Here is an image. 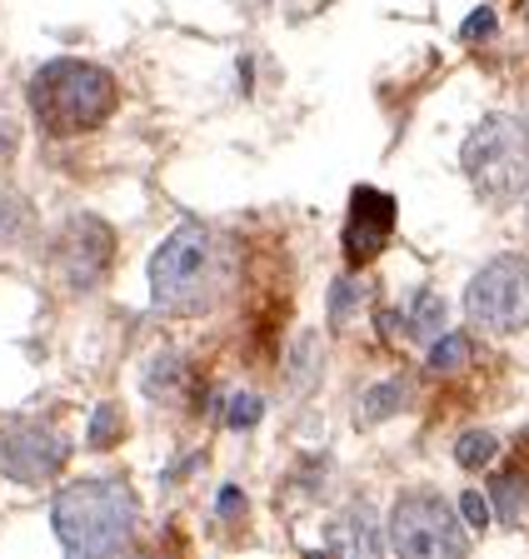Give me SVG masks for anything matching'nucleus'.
Segmentation results:
<instances>
[{
    "label": "nucleus",
    "instance_id": "2eb2a0df",
    "mask_svg": "<svg viewBox=\"0 0 529 559\" xmlns=\"http://www.w3.org/2000/svg\"><path fill=\"white\" fill-rule=\"evenodd\" d=\"M320 335H300L294 340V349H290V384L294 390H310L315 384V370H320Z\"/></svg>",
    "mask_w": 529,
    "mask_h": 559
},
{
    "label": "nucleus",
    "instance_id": "b1692460",
    "mask_svg": "<svg viewBox=\"0 0 529 559\" xmlns=\"http://www.w3.org/2000/svg\"><path fill=\"white\" fill-rule=\"evenodd\" d=\"M15 140H21V135H15V126H11V120H0V165H11Z\"/></svg>",
    "mask_w": 529,
    "mask_h": 559
},
{
    "label": "nucleus",
    "instance_id": "9d476101",
    "mask_svg": "<svg viewBox=\"0 0 529 559\" xmlns=\"http://www.w3.org/2000/svg\"><path fill=\"white\" fill-rule=\"evenodd\" d=\"M325 549H329V555H350V559L380 555V549H385V539H380L375 510H370V504H354V510H345L340 520H329Z\"/></svg>",
    "mask_w": 529,
    "mask_h": 559
},
{
    "label": "nucleus",
    "instance_id": "6e6552de",
    "mask_svg": "<svg viewBox=\"0 0 529 559\" xmlns=\"http://www.w3.org/2000/svg\"><path fill=\"white\" fill-rule=\"evenodd\" d=\"M71 460V444L46 425H5L0 430V475L15 485H46Z\"/></svg>",
    "mask_w": 529,
    "mask_h": 559
},
{
    "label": "nucleus",
    "instance_id": "4be33fe9",
    "mask_svg": "<svg viewBox=\"0 0 529 559\" xmlns=\"http://www.w3.org/2000/svg\"><path fill=\"white\" fill-rule=\"evenodd\" d=\"M490 35H494V11L490 5H480V11L465 15V25H459V40H465V46H480V40H490Z\"/></svg>",
    "mask_w": 529,
    "mask_h": 559
},
{
    "label": "nucleus",
    "instance_id": "0eeeda50",
    "mask_svg": "<svg viewBox=\"0 0 529 559\" xmlns=\"http://www.w3.org/2000/svg\"><path fill=\"white\" fill-rule=\"evenodd\" d=\"M110 260H116V235H110L106 221H95V215L65 221V230L56 235V250H50V265H56V275L71 290H95L106 280Z\"/></svg>",
    "mask_w": 529,
    "mask_h": 559
},
{
    "label": "nucleus",
    "instance_id": "f03ea898",
    "mask_svg": "<svg viewBox=\"0 0 529 559\" xmlns=\"http://www.w3.org/2000/svg\"><path fill=\"white\" fill-rule=\"evenodd\" d=\"M120 105V85L106 66L91 60H50L31 81V110H36L40 130L56 140L85 135V130L106 126Z\"/></svg>",
    "mask_w": 529,
    "mask_h": 559
},
{
    "label": "nucleus",
    "instance_id": "412c9836",
    "mask_svg": "<svg viewBox=\"0 0 529 559\" xmlns=\"http://www.w3.org/2000/svg\"><path fill=\"white\" fill-rule=\"evenodd\" d=\"M260 415H265V400L260 395H236L230 400V409H225V425H230V430H250V425H260Z\"/></svg>",
    "mask_w": 529,
    "mask_h": 559
},
{
    "label": "nucleus",
    "instance_id": "1a4fd4ad",
    "mask_svg": "<svg viewBox=\"0 0 529 559\" xmlns=\"http://www.w3.org/2000/svg\"><path fill=\"white\" fill-rule=\"evenodd\" d=\"M395 235V200L385 190L360 186L350 195V221H345V260L354 270L370 265V260L385 250V240Z\"/></svg>",
    "mask_w": 529,
    "mask_h": 559
},
{
    "label": "nucleus",
    "instance_id": "393cba45",
    "mask_svg": "<svg viewBox=\"0 0 529 559\" xmlns=\"http://www.w3.org/2000/svg\"><path fill=\"white\" fill-rule=\"evenodd\" d=\"M245 510V495L240 489H220V514H240Z\"/></svg>",
    "mask_w": 529,
    "mask_h": 559
},
{
    "label": "nucleus",
    "instance_id": "423d86ee",
    "mask_svg": "<svg viewBox=\"0 0 529 559\" xmlns=\"http://www.w3.org/2000/svg\"><path fill=\"white\" fill-rule=\"evenodd\" d=\"M465 310L480 330L490 335H515L529 325V260L500 255L470 280L465 290Z\"/></svg>",
    "mask_w": 529,
    "mask_h": 559
},
{
    "label": "nucleus",
    "instance_id": "f8f14e48",
    "mask_svg": "<svg viewBox=\"0 0 529 559\" xmlns=\"http://www.w3.org/2000/svg\"><path fill=\"white\" fill-rule=\"evenodd\" d=\"M141 384H145V395L160 400V405H165V400H176L180 384H185V360H180V355H170V349H160Z\"/></svg>",
    "mask_w": 529,
    "mask_h": 559
},
{
    "label": "nucleus",
    "instance_id": "5701e85b",
    "mask_svg": "<svg viewBox=\"0 0 529 559\" xmlns=\"http://www.w3.org/2000/svg\"><path fill=\"white\" fill-rule=\"evenodd\" d=\"M459 514H465V524H470V530H474V535H484V524H490V500H484V495H474V489H470V495H465V500H459Z\"/></svg>",
    "mask_w": 529,
    "mask_h": 559
},
{
    "label": "nucleus",
    "instance_id": "a211bd4d",
    "mask_svg": "<svg viewBox=\"0 0 529 559\" xmlns=\"http://www.w3.org/2000/svg\"><path fill=\"white\" fill-rule=\"evenodd\" d=\"M365 295H370L365 280H335V290H329V320H335V325H350L354 305H365Z\"/></svg>",
    "mask_w": 529,
    "mask_h": 559
},
{
    "label": "nucleus",
    "instance_id": "f257e3e1",
    "mask_svg": "<svg viewBox=\"0 0 529 559\" xmlns=\"http://www.w3.org/2000/svg\"><path fill=\"white\" fill-rule=\"evenodd\" d=\"M135 520H141L135 489L110 475L60 489L56 510H50L56 539L71 549V555H120V549L135 539Z\"/></svg>",
    "mask_w": 529,
    "mask_h": 559
},
{
    "label": "nucleus",
    "instance_id": "39448f33",
    "mask_svg": "<svg viewBox=\"0 0 529 559\" xmlns=\"http://www.w3.org/2000/svg\"><path fill=\"white\" fill-rule=\"evenodd\" d=\"M465 520H455L435 489H410L389 510V549L414 559H459L465 555Z\"/></svg>",
    "mask_w": 529,
    "mask_h": 559
},
{
    "label": "nucleus",
    "instance_id": "20e7f679",
    "mask_svg": "<svg viewBox=\"0 0 529 559\" xmlns=\"http://www.w3.org/2000/svg\"><path fill=\"white\" fill-rule=\"evenodd\" d=\"M215 270V235L201 221H185L165 235L151 255V295L160 310H195L205 300V280Z\"/></svg>",
    "mask_w": 529,
    "mask_h": 559
},
{
    "label": "nucleus",
    "instance_id": "dca6fc26",
    "mask_svg": "<svg viewBox=\"0 0 529 559\" xmlns=\"http://www.w3.org/2000/svg\"><path fill=\"white\" fill-rule=\"evenodd\" d=\"M500 454V440H494L490 430H470V435H459V444H455V460L465 469H484Z\"/></svg>",
    "mask_w": 529,
    "mask_h": 559
},
{
    "label": "nucleus",
    "instance_id": "9b49d317",
    "mask_svg": "<svg viewBox=\"0 0 529 559\" xmlns=\"http://www.w3.org/2000/svg\"><path fill=\"white\" fill-rule=\"evenodd\" d=\"M405 405H410V384L385 380V384H375V390H365V400H360V409H354V425H380V419L400 415Z\"/></svg>",
    "mask_w": 529,
    "mask_h": 559
},
{
    "label": "nucleus",
    "instance_id": "ddd939ff",
    "mask_svg": "<svg viewBox=\"0 0 529 559\" xmlns=\"http://www.w3.org/2000/svg\"><path fill=\"white\" fill-rule=\"evenodd\" d=\"M405 335L414 340H440L445 335V300L435 290H420L414 295V310H410V330Z\"/></svg>",
    "mask_w": 529,
    "mask_h": 559
},
{
    "label": "nucleus",
    "instance_id": "6ab92c4d",
    "mask_svg": "<svg viewBox=\"0 0 529 559\" xmlns=\"http://www.w3.org/2000/svg\"><path fill=\"white\" fill-rule=\"evenodd\" d=\"M31 230V210L21 195H0V245H15Z\"/></svg>",
    "mask_w": 529,
    "mask_h": 559
},
{
    "label": "nucleus",
    "instance_id": "f3484780",
    "mask_svg": "<svg viewBox=\"0 0 529 559\" xmlns=\"http://www.w3.org/2000/svg\"><path fill=\"white\" fill-rule=\"evenodd\" d=\"M474 355V345H470V335H440V340H430V370H459V365Z\"/></svg>",
    "mask_w": 529,
    "mask_h": 559
},
{
    "label": "nucleus",
    "instance_id": "7ed1b4c3",
    "mask_svg": "<svg viewBox=\"0 0 529 559\" xmlns=\"http://www.w3.org/2000/svg\"><path fill=\"white\" fill-rule=\"evenodd\" d=\"M459 165L470 175L474 195L494 200V205H509L529 186V130L515 116H484L470 130V140H465Z\"/></svg>",
    "mask_w": 529,
    "mask_h": 559
},
{
    "label": "nucleus",
    "instance_id": "aec40b11",
    "mask_svg": "<svg viewBox=\"0 0 529 559\" xmlns=\"http://www.w3.org/2000/svg\"><path fill=\"white\" fill-rule=\"evenodd\" d=\"M490 495H494V510H500V520H515V514H519V500H525V479L509 469V475L494 479Z\"/></svg>",
    "mask_w": 529,
    "mask_h": 559
},
{
    "label": "nucleus",
    "instance_id": "4468645a",
    "mask_svg": "<svg viewBox=\"0 0 529 559\" xmlns=\"http://www.w3.org/2000/svg\"><path fill=\"white\" fill-rule=\"evenodd\" d=\"M85 440H91V450H110L116 440H125V415H120L110 400H106V405H95L91 435H85Z\"/></svg>",
    "mask_w": 529,
    "mask_h": 559
}]
</instances>
